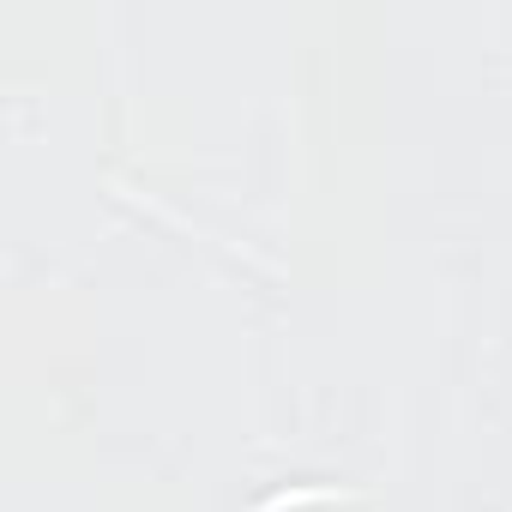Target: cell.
Returning <instances> with one entry per match:
<instances>
[{"label": "cell", "instance_id": "cell-1", "mask_svg": "<svg viewBox=\"0 0 512 512\" xmlns=\"http://www.w3.org/2000/svg\"><path fill=\"white\" fill-rule=\"evenodd\" d=\"M350 488H278V494H266L253 512H296V506H320V500H344Z\"/></svg>", "mask_w": 512, "mask_h": 512}]
</instances>
